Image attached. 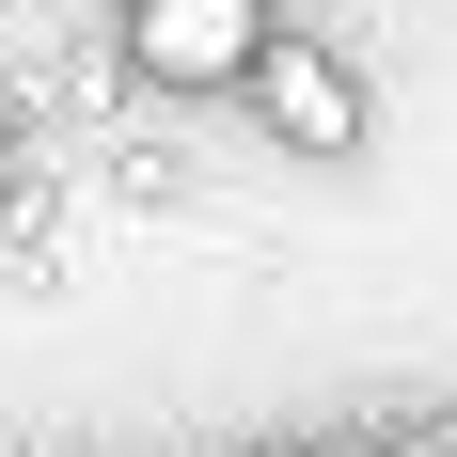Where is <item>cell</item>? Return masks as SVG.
<instances>
[{
  "label": "cell",
  "mask_w": 457,
  "mask_h": 457,
  "mask_svg": "<svg viewBox=\"0 0 457 457\" xmlns=\"http://www.w3.org/2000/svg\"><path fill=\"white\" fill-rule=\"evenodd\" d=\"M111 47H127L142 95H253V63L284 47V16L269 0H127Z\"/></svg>",
  "instance_id": "6da1fadb"
},
{
  "label": "cell",
  "mask_w": 457,
  "mask_h": 457,
  "mask_svg": "<svg viewBox=\"0 0 457 457\" xmlns=\"http://www.w3.org/2000/svg\"><path fill=\"white\" fill-rule=\"evenodd\" d=\"M253 127H269L284 158H363V79H347L316 32H284L269 63H253Z\"/></svg>",
  "instance_id": "7a4b0ae2"
},
{
  "label": "cell",
  "mask_w": 457,
  "mask_h": 457,
  "mask_svg": "<svg viewBox=\"0 0 457 457\" xmlns=\"http://www.w3.org/2000/svg\"><path fill=\"white\" fill-rule=\"evenodd\" d=\"M395 457H457V411H442V426H411V442H395Z\"/></svg>",
  "instance_id": "3957f363"
},
{
  "label": "cell",
  "mask_w": 457,
  "mask_h": 457,
  "mask_svg": "<svg viewBox=\"0 0 457 457\" xmlns=\"http://www.w3.org/2000/svg\"><path fill=\"white\" fill-rule=\"evenodd\" d=\"M0 158H16V111H0Z\"/></svg>",
  "instance_id": "277c9868"
},
{
  "label": "cell",
  "mask_w": 457,
  "mask_h": 457,
  "mask_svg": "<svg viewBox=\"0 0 457 457\" xmlns=\"http://www.w3.org/2000/svg\"><path fill=\"white\" fill-rule=\"evenodd\" d=\"M269 457H316V442H269Z\"/></svg>",
  "instance_id": "5b68a950"
}]
</instances>
